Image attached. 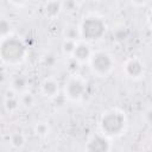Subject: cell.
<instances>
[{
  "mask_svg": "<svg viewBox=\"0 0 152 152\" xmlns=\"http://www.w3.org/2000/svg\"><path fill=\"white\" fill-rule=\"evenodd\" d=\"M24 53H25L24 44L15 38L6 39L1 45V56L5 61L8 62L19 61L23 58Z\"/></svg>",
  "mask_w": 152,
  "mask_h": 152,
  "instance_id": "obj_1",
  "label": "cell"
},
{
  "mask_svg": "<svg viewBox=\"0 0 152 152\" xmlns=\"http://www.w3.org/2000/svg\"><path fill=\"white\" fill-rule=\"evenodd\" d=\"M104 33V24L97 18H88L82 25V34L86 39L93 40Z\"/></svg>",
  "mask_w": 152,
  "mask_h": 152,
  "instance_id": "obj_2",
  "label": "cell"
},
{
  "mask_svg": "<svg viewBox=\"0 0 152 152\" xmlns=\"http://www.w3.org/2000/svg\"><path fill=\"white\" fill-rule=\"evenodd\" d=\"M102 129L108 134H116L124 127V118L119 113H109L102 119Z\"/></svg>",
  "mask_w": 152,
  "mask_h": 152,
  "instance_id": "obj_3",
  "label": "cell"
},
{
  "mask_svg": "<svg viewBox=\"0 0 152 152\" xmlns=\"http://www.w3.org/2000/svg\"><path fill=\"white\" fill-rule=\"evenodd\" d=\"M110 65H112V61L109 58L108 55L103 53V52H100V53H96L93 58V66L95 70H97L99 72H106L110 69Z\"/></svg>",
  "mask_w": 152,
  "mask_h": 152,
  "instance_id": "obj_4",
  "label": "cell"
},
{
  "mask_svg": "<svg viewBox=\"0 0 152 152\" xmlns=\"http://www.w3.org/2000/svg\"><path fill=\"white\" fill-rule=\"evenodd\" d=\"M84 91V86L81 81L78 80H72L69 82L68 84V94L74 97V99H78Z\"/></svg>",
  "mask_w": 152,
  "mask_h": 152,
  "instance_id": "obj_5",
  "label": "cell"
},
{
  "mask_svg": "<svg viewBox=\"0 0 152 152\" xmlns=\"http://www.w3.org/2000/svg\"><path fill=\"white\" fill-rule=\"evenodd\" d=\"M88 150L89 151H107L108 150V142L106 139L101 138V137H95L91 142H89V146H88Z\"/></svg>",
  "mask_w": 152,
  "mask_h": 152,
  "instance_id": "obj_6",
  "label": "cell"
},
{
  "mask_svg": "<svg viewBox=\"0 0 152 152\" xmlns=\"http://www.w3.org/2000/svg\"><path fill=\"white\" fill-rule=\"evenodd\" d=\"M126 70H127V72L129 75L138 76L141 72V64L138 61H129L127 66H126Z\"/></svg>",
  "mask_w": 152,
  "mask_h": 152,
  "instance_id": "obj_7",
  "label": "cell"
},
{
  "mask_svg": "<svg viewBox=\"0 0 152 152\" xmlns=\"http://www.w3.org/2000/svg\"><path fill=\"white\" fill-rule=\"evenodd\" d=\"M74 55H75V57L78 58V59H86V58L89 56V49H88L87 45L81 44V45H78V46L75 48Z\"/></svg>",
  "mask_w": 152,
  "mask_h": 152,
  "instance_id": "obj_8",
  "label": "cell"
},
{
  "mask_svg": "<svg viewBox=\"0 0 152 152\" xmlns=\"http://www.w3.org/2000/svg\"><path fill=\"white\" fill-rule=\"evenodd\" d=\"M59 12V5L56 1H51L46 6V13L49 15H56Z\"/></svg>",
  "mask_w": 152,
  "mask_h": 152,
  "instance_id": "obj_9",
  "label": "cell"
},
{
  "mask_svg": "<svg viewBox=\"0 0 152 152\" xmlns=\"http://www.w3.org/2000/svg\"><path fill=\"white\" fill-rule=\"evenodd\" d=\"M44 91L49 95H53L57 91V84L55 82H46L44 84Z\"/></svg>",
  "mask_w": 152,
  "mask_h": 152,
  "instance_id": "obj_10",
  "label": "cell"
},
{
  "mask_svg": "<svg viewBox=\"0 0 152 152\" xmlns=\"http://www.w3.org/2000/svg\"><path fill=\"white\" fill-rule=\"evenodd\" d=\"M75 44H74V42H71V40H66L65 43H64V51L65 52H71V51H74L75 50Z\"/></svg>",
  "mask_w": 152,
  "mask_h": 152,
  "instance_id": "obj_11",
  "label": "cell"
},
{
  "mask_svg": "<svg viewBox=\"0 0 152 152\" xmlns=\"http://www.w3.org/2000/svg\"><path fill=\"white\" fill-rule=\"evenodd\" d=\"M12 142H13L15 146H20V145H23V142H24V139H23V137H21V135L17 134V135H14V137H13V139H12Z\"/></svg>",
  "mask_w": 152,
  "mask_h": 152,
  "instance_id": "obj_12",
  "label": "cell"
},
{
  "mask_svg": "<svg viewBox=\"0 0 152 152\" xmlns=\"http://www.w3.org/2000/svg\"><path fill=\"white\" fill-rule=\"evenodd\" d=\"M8 28H10V24H8L7 21L2 20L1 24H0V31H1V34H5V33L8 31Z\"/></svg>",
  "mask_w": 152,
  "mask_h": 152,
  "instance_id": "obj_13",
  "label": "cell"
},
{
  "mask_svg": "<svg viewBox=\"0 0 152 152\" xmlns=\"http://www.w3.org/2000/svg\"><path fill=\"white\" fill-rule=\"evenodd\" d=\"M14 86H15V88H18V89L24 88V86H25V80H24V78H21V77L17 78V80L14 81Z\"/></svg>",
  "mask_w": 152,
  "mask_h": 152,
  "instance_id": "obj_14",
  "label": "cell"
},
{
  "mask_svg": "<svg viewBox=\"0 0 152 152\" xmlns=\"http://www.w3.org/2000/svg\"><path fill=\"white\" fill-rule=\"evenodd\" d=\"M6 106H7V108H8V109H13V108H15L17 102H15L14 100H8V101L6 102Z\"/></svg>",
  "mask_w": 152,
  "mask_h": 152,
  "instance_id": "obj_15",
  "label": "cell"
},
{
  "mask_svg": "<svg viewBox=\"0 0 152 152\" xmlns=\"http://www.w3.org/2000/svg\"><path fill=\"white\" fill-rule=\"evenodd\" d=\"M66 36H68L69 38H74L75 36H77V33H76L74 30H70V32H68V33H66Z\"/></svg>",
  "mask_w": 152,
  "mask_h": 152,
  "instance_id": "obj_16",
  "label": "cell"
},
{
  "mask_svg": "<svg viewBox=\"0 0 152 152\" xmlns=\"http://www.w3.org/2000/svg\"><path fill=\"white\" fill-rule=\"evenodd\" d=\"M31 101H32L31 96H28V95H27V96H25V99H24V102H25V104H27V106H28V104L31 103Z\"/></svg>",
  "mask_w": 152,
  "mask_h": 152,
  "instance_id": "obj_17",
  "label": "cell"
},
{
  "mask_svg": "<svg viewBox=\"0 0 152 152\" xmlns=\"http://www.w3.org/2000/svg\"><path fill=\"white\" fill-rule=\"evenodd\" d=\"M38 129L40 131V133H44V132H45V127H44V126H39Z\"/></svg>",
  "mask_w": 152,
  "mask_h": 152,
  "instance_id": "obj_18",
  "label": "cell"
},
{
  "mask_svg": "<svg viewBox=\"0 0 152 152\" xmlns=\"http://www.w3.org/2000/svg\"><path fill=\"white\" fill-rule=\"evenodd\" d=\"M134 1H135V2H144L145 0H134Z\"/></svg>",
  "mask_w": 152,
  "mask_h": 152,
  "instance_id": "obj_19",
  "label": "cell"
},
{
  "mask_svg": "<svg viewBox=\"0 0 152 152\" xmlns=\"http://www.w3.org/2000/svg\"><path fill=\"white\" fill-rule=\"evenodd\" d=\"M13 1H15V2H21V1H24V0H13Z\"/></svg>",
  "mask_w": 152,
  "mask_h": 152,
  "instance_id": "obj_20",
  "label": "cell"
},
{
  "mask_svg": "<svg viewBox=\"0 0 152 152\" xmlns=\"http://www.w3.org/2000/svg\"><path fill=\"white\" fill-rule=\"evenodd\" d=\"M150 21H151V24H152V13H151V17H150Z\"/></svg>",
  "mask_w": 152,
  "mask_h": 152,
  "instance_id": "obj_21",
  "label": "cell"
}]
</instances>
